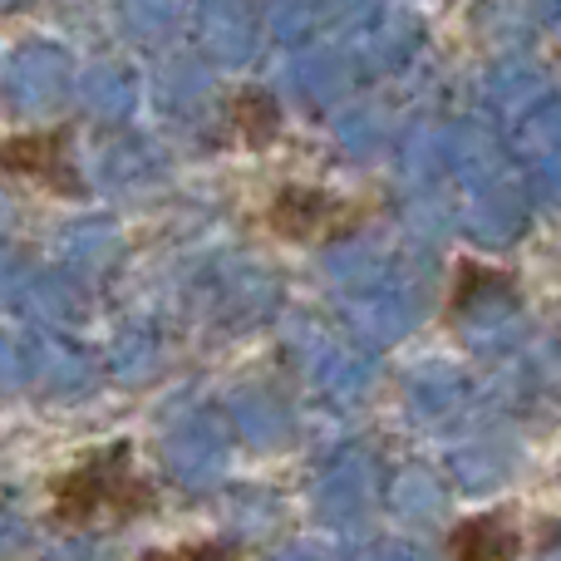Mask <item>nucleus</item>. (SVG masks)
I'll use <instances>...</instances> for the list:
<instances>
[{"instance_id": "nucleus-1", "label": "nucleus", "mask_w": 561, "mask_h": 561, "mask_svg": "<svg viewBox=\"0 0 561 561\" xmlns=\"http://www.w3.org/2000/svg\"><path fill=\"white\" fill-rule=\"evenodd\" d=\"M148 513H158V488L134 473L128 444L94 448L84 463H75L49 483V523L65 533H89L99 523L128 527Z\"/></svg>"}, {"instance_id": "nucleus-2", "label": "nucleus", "mask_w": 561, "mask_h": 561, "mask_svg": "<svg viewBox=\"0 0 561 561\" xmlns=\"http://www.w3.org/2000/svg\"><path fill=\"white\" fill-rule=\"evenodd\" d=\"M355 222L359 217L345 203H335L320 187H300V183L280 187L272 197V207H266V227L276 237H286V242H335V237L355 232Z\"/></svg>"}, {"instance_id": "nucleus-3", "label": "nucleus", "mask_w": 561, "mask_h": 561, "mask_svg": "<svg viewBox=\"0 0 561 561\" xmlns=\"http://www.w3.org/2000/svg\"><path fill=\"white\" fill-rule=\"evenodd\" d=\"M0 168L10 178H35L39 187H49L55 197H79L75 163H69V128H49V134H15L0 148Z\"/></svg>"}, {"instance_id": "nucleus-4", "label": "nucleus", "mask_w": 561, "mask_h": 561, "mask_svg": "<svg viewBox=\"0 0 561 561\" xmlns=\"http://www.w3.org/2000/svg\"><path fill=\"white\" fill-rule=\"evenodd\" d=\"M448 557L458 561H507L517 557V533L503 517H468L448 537Z\"/></svg>"}, {"instance_id": "nucleus-5", "label": "nucleus", "mask_w": 561, "mask_h": 561, "mask_svg": "<svg viewBox=\"0 0 561 561\" xmlns=\"http://www.w3.org/2000/svg\"><path fill=\"white\" fill-rule=\"evenodd\" d=\"M232 128L247 148H266L280 134V108L266 89H237L232 94Z\"/></svg>"}, {"instance_id": "nucleus-6", "label": "nucleus", "mask_w": 561, "mask_h": 561, "mask_svg": "<svg viewBox=\"0 0 561 561\" xmlns=\"http://www.w3.org/2000/svg\"><path fill=\"white\" fill-rule=\"evenodd\" d=\"M513 286L517 280L507 272H493V266H483V262H463L454 276V310H478L493 296H513Z\"/></svg>"}, {"instance_id": "nucleus-7", "label": "nucleus", "mask_w": 561, "mask_h": 561, "mask_svg": "<svg viewBox=\"0 0 561 561\" xmlns=\"http://www.w3.org/2000/svg\"><path fill=\"white\" fill-rule=\"evenodd\" d=\"M168 561H237L242 547H227V542H193V547H178V552H158Z\"/></svg>"}]
</instances>
